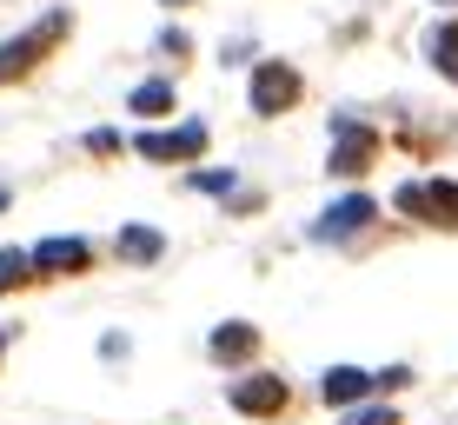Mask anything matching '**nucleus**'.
Here are the masks:
<instances>
[{
  "label": "nucleus",
  "mask_w": 458,
  "mask_h": 425,
  "mask_svg": "<svg viewBox=\"0 0 458 425\" xmlns=\"http://www.w3.org/2000/svg\"><path fill=\"white\" fill-rule=\"evenodd\" d=\"M452 7H458V0H452Z\"/></svg>",
  "instance_id": "aec40b11"
},
{
  "label": "nucleus",
  "mask_w": 458,
  "mask_h": 425,
  "mask_svg": "<svg viewBox=\"0 0 458 425\" xmlns=\"http://www.w3.org/2000/svg\"><path fill=\"white\" fill-rule=\"evenodd\" d=\"M299 93H306V81H299L293 60H259V67H252V114H259V120L293 114Z\"/></svg>",
  "instance_id": "f257e3e1"
},
{
  "label": "nucleus",
  "mask_w": 458,
  "mask_h": 425,
  "mask_svg": "<svg viewBox=\"0 0 458 425\" xmlns=\"http://www.w3.org/2000/svg\"><path fill=\"white\" fill-rule=\"evenodd\" d=\"M366 219H372V200H366V193H352V200H339V207L326 213L319 226H312V240H345V233H359Z\"/></svg>",
  "instance_id": "1a4fd4ad"
},
{
  "label": "nucleus",
  "mask_w": 458,
  "mask_h": 425,
  "mask_svg": "<svg viewBox=\"0 0 458 425\" xmlns=\"http://www.w3.org/2000/svg\"><path fill=\"white\" fill-rule=\"evenodd\" d=\"M345 425H399L392 405H345Z\"/></svg>",
  "instance_id": "2eb2a0df"
},
{
  "label": "nucleus",
  "mask_w": 458,
  "mask_h": 425,
  "mask_svg": "<svg viewBox=\"0 0 458 425\" xmlns=\"http://www.w3.org/2000/svg\"><path fill=\"white\" fill-rule=\"evenodd\" d=\"M166 106H173V87H166V81H140V87H133V114L153 120V114H166Z\"/></svg>",
  "instance_id": "ddd939ff"
},
{
  "label": "nucleus",
  "mask_w": 458,
  "mask_h": 425,
  "mask_svg": "<svg viewBox=\"0 0 458 425\" xmlns=\"http://www.w3.org/2000/svg\"><path fill=\"white\" fill-rule=\"evenodd\" d=\"M333 133H339V147H333V173H366V160H372V133L359 127L352 114H339V120H333Z\"/></svg>",
  "instance_id": "0eeeda50"
},
{
  "label": "nucleus",
  "mask_w": 458,
  "mask_h": 425,
  "mask_svg": "<svg viewBox=\"0 0 458 425\" xmlns=\"http://www.w3.org/2000/svg\"><path fill=\"white\" fill-rule=\"evenodd\" d=\"M0 353H7V333H0Z\"/></svg>",
  "instance_id": "6ab92c4d"
},
{
  "label": "nucleus",
  "mask_w": 458,
  "mask_h": 425,
  "mask_svg": "<svg viewBox=\"0 0 458 425\" xmlns=\"http://www.w3.org/2000/svg\"><path fill=\"white\" fill-rule=\"evenodd\" d=\"M133 153L140 160H199V153H207V127L186 120V127H166V133H140Z\"/></svg>",
  "instance_id": "20e7f679"
},
{
  "label": "nucleus",
  "mask_w": 458,
  "mask_h": 425,
  "mask_svg": "<svg viewBox=\"0 0 458 425\" xmlns=\"http://www.w3.org/2000/svg\"><path fill=\"white\" fill-rule=\"evenodd\" d=\"M319 392H326L333 405H366V392H372V372H359V366H333V372L319 379Z\"/></svg>",
  "instance_id": "9d476101"
},
{
  "label": "nucleus",
  "mask_w": 458,
  "mask_h": 425,
  "mask_svg": "<svg viewBox=\"0 0 458 425\" xmlns=\"http://www.w3.org/2000/svg\"><path fill=\"white\" fill-rule=\"evenodd\" d=\"M27 279H34V259L21 253V246H7V253H0V293H13V286H27Z\"/></svg>",
  "instance_id": "4468645a"
},
{
  "label": "nucleus",
  "mask_w": 458,
  "mask_h": 425,
  "mask_svg": "<svg viewBox=\"0 0 458 425\" xmlns=\"http://www.w3.org/2000/svg\"><path fill=\"white\" fill-rule=\"evenodd\" d=\"M286 399H293V392L279 386V379H266V372H252V379H240V386H233V405H240V412H252V419H273V412H286Z\"/></svg>",
  "instance_id": "423d86ee"
},
{
  "label": "nucleus",
  "mask_w": 458,
  "mask_h": 425,
  "mask_svg": "<svg viewBox=\"0 0 458 425\" xmlns=\"http://www.w3.org/2000/svg\"><path fill=\"white\" fill-rule=\"evenodd\" d=\"M27 259H34V273L67 279V273H87V266H93V246H87V240H40Z\"/></svg>",
  "instance_id": "39448f33"
},
{
  "label": "nucleus",
  "mask_w": 458,
  "mask_h": 425,
  "mask_svg": "<svg viewBox=\"0 0 458 425\" xmlns=\"http://www.w3.org/2000/svg\"><path fill=\"white\" fill-rule=\"evenodd\" d=\"M399 213L412 219H432V226H458V186L452 180H405L399 186Z\"/></svg>",
  "instance_id": "7ed1b4c3"
},
{
  "label": "nucleus",
  "mask_w": 458,
  "mask_h": 425,
  "mask_svg": "<svg viewBox=\"0 0 458 425\" xmlns=\"http://www.w3.org/2000/svg\"><path fill=\"white\" fill-rule=\"evenodd\" d=\"M60 34H67V13H47L40 27H27V34H13L7 47H0V81H21L34 60H47L60 47Z\"/></svg>",
  "instance_id": "f03ea898"
},
{
  "label": "nucleus",
  "mask_w": 458,
  "mask_h": 425,
  "mask_svg": "<svg viewBox=\"0 0 458 425\" xmlns=\"http://www.w3.org/2000/svg\"><path fill=\"white\" fill-rule=\"evenodd\" d=\"M252 345H259V326L226 319V326L207 339V359H213V366H240V359H252Z\"/></svg>",
  "instance_id": "6e6552de"
},
{
  "label": "nucleus",
  "mask_w": 458,
  "mask_h": 425,
  "mask_svg": "<svg viewBox=\"0 0 458 425\" xmlns=\"http://www.w3.org/2000/svg\"><path fill=\"white\" fill-rule=\"evenodd\" d=\"M193 186H207V193H226V186H233V173H193Z\"/></svg>",
  "instance_id": "dca6fc26"
},
{
  "label": "nucleus",
  "mask_w": 458,
  "mask_h": 425,
  "mask_svg": "<svg viewBox=\"0 0 458 425\" xmlns=\"http://www.w3.org/2000/svg\"><path fill=\"white\" fill-rule=\"evenodd\" d=\"M425 54H432V67H438V73H445V81L458 87V21L432 27V40H425Z\"/></svg>",
  "instance_id": "9b49d317"
},
{
  "label": "nucleus",
  "mask_w": 458,
  "mask_h": 425,
  "mask_svg": "<svg viewBox=\"0 0 458 425\" xmlns=\"http://www.w3.org/2000/svg\"><path fill=\"white\" fill-rule=\"evenodd\" d=\"M0 207H7V186H0Z\"/></svg>",
  "instance_id": "f3484780"
},
{
  "label": "nucleus",
  "mask_w": 458,
  "mask_h": 425,
  "mask_svg": "<svg viewBox=\"0 0 458 425\" xmlns=\"http://www.w3.org/2000/svg\"><path fill=\"white\" fill-rule=\"evenodd\" d=\"M166 7H186V0H166Z\"/></svg>",
  "instance_id": "a211bd4d"
},
{
  "label": "nucleus",
  "mask_w": 458,
  "mask_h": 425,
  "mask_svg": "<svg viewBox=\"0 0 458 425\" xmlns=\"http://www.w3.org/2000/svg\"><path fill=\"white\" fill-rule=\"evenodd\" d=\"M160 253H166V240H160L153 226H126V233H120V259H133V266H153Z\"/></svg>",
  "instance_id": "f8f14e48"
}]
</instances>
